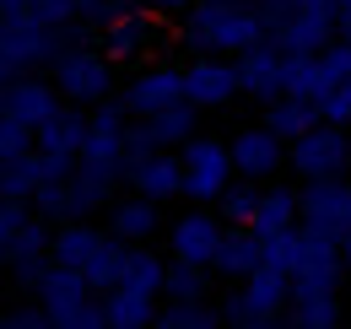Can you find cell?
<instances>
[{
    "label": "cell",
    "instance_id": "obj_3",
    "mask_svg": "<svg viewBox=\"0 0 351 329\" xmlns=\"http://www.w3.org/2000/svg\"><path fill=\"white\" fill-rule=\"evenodd\" d=\"M178 157H184V195L189 200H221V189L232 184V141H217V135H189L184 146H178Z\"/></svg>",
    "mask_w": 351,
    "mask_h": 329
},
{
    "label": "cell",
    "instance_id": "obj_31",
    "mask_svg": "<svg viewBox=\"0 0 351 329\" xmlns=\"http://www.w3.org/2000/svg\"><path fill=\"white\" fill-rule=\"evenodd\" d=\"M265 243V265L270 270H298V259H303V227H287V232H270V238H260Z\"/></svg>",
    "mask_w": 351,
    "mask_h": 329
},
{
    "label": "cell",
    "instance_id": "obj_40",
    "mask_svg": "<svg viewBox=\"0 0 351 329\" xmlns=\"http://www.w3.org/2000/svg\"><path fill=\"white\" fill-rule=\"evenodd\" d=\"M44 324H49L44 308H33V313H5V319H0V329H44Z\"/></svg>",
    "mask_w": 351,
    "mask_h": 329
},
{
    "label": "cell",
    "instance_id": "obj_38",
    "mask_svg": "<svg viewBox=\"0 0 351 329\" xmlns=\"http://www.w3.org/2000/svg\"><path fill=\"white\" fill-rule=\"evenodd\" d=\"M33 16L49 27H82L76 22V0H33Z\"/></svg>",
    "mask_w": 351,
    "mask_h": 329
},
{
    "label": "cell",
    "instance_id": "obj_45",
    "mask_svg": "<svg viewBox=\"0 0 351 329\" xmlns=\"http://www.w3.org/2000/svg\"><path fill=\"white\" fill-rule=\"evenodd\" d=\"M346 287H351V265H346Z\"/></svg>",
    "mask_w": 351,
    "mask_h": 329
},
{
    "label": "cell",
    "instance_id": "obj_37",
    "mask_svg": "<svg viewBox=\"0 0 351 329\" xmlns=\"http://www.w3.org/2000/svg\"><path fill=\"white\" fill-rule=\"evenodd\" d=\"M313 108H319V119H330V124H351V92L330 86L324 97H313Z\"/></svg>",
    "mask_w": 351,
    "mask_h": 329
},
{
    "label": "cell",
    "instance_id": "obj_41",
    "mask_svg": "<svg viewBox=\"0 0 351 329\" xmlns=\"http://www.w3.org/2000/svg\"><path fill=\"white\" fill-rule=\"evenodd\" d=\"M152 5H162V11H189L195 0H152Z\"/></svg>",
    "mask_w": 351,
    "mask_h": 329
},
{
    "label": "cell",
    "instance_id": "obj_17",
    "mask_svg": "<svg viewBox=\"0 0 351 329\" xmlns=\"http://www.w3.org/2000/svg\"><path fill=\"white\" fill-rule=\"evenodd\" d=\"M157 38H162V27H157L146 11H119V16L103 27V49H108V60H135L141 49H152Z\"/></svg>",
    "mask_w": 351,
    "mask_h": 329
},
{
    "label": "cell",
    "instance_id": "obj_23",
    "mask_svg": "<svg viewBox=\"0 0 351 329\" xmlns=\"http://www.w3.org/2000/svg\"><path fill=\"white\" fill-rule=\"evenodd\" d=\"M119 287L130 291H146V297H162V287H168V265L152 254L146 243H130L125 248V270H119Z\"/></svg>",
    "mask_w": 351,
    "mask_h": 329
},
{
    "label": "cell",
    "instance_id": "obj_22",
    "mask_svg": "<svg viewBox=\"0 0 351 329\" xmlns=\"http://www.w3.org/2000/svg\"><path fill=\"white\" fill-rule=\"evenodd\" d=\"M38 178H44L38 146H27V151H16V157H0V200H22V206H33Z\"/></svg>",
    "mask_w": 351,
    "mask_h": 329
},
{
    "label": "cell",
    "instance_id": "obj_36",
    "mask_svg": "<svg viewBox=\"0 0 351 329\" xmlns=\"http://www.w3.org/2000/svg\"><path fill=\"white\" fill-rule=\"evenodd\" d=\"M114 16H119V5H114V0H76V22H82L87 33H103Z\"/></svg>",
    "mask_w": 351,
    "mask_h": 329
},
{
    "label": "cell",
    "instance_id": "obj_6",
    "mask_svg": "<svg viewBox=\"0 0 351 329\" xmlns=\"http://www.w3.org/2000/svg\"><path fill=\"white\" fill-rule=\"evenodd\" d=\"M335 38H341V5H303L270 22V43H281L287 54H324Z\"/></svg>",
    "mask_w": 351,
    "mask_h": 329
},
{
    "label": "cell",
    "instance_id": "obj_30",
    "mask_svg": "<svg viewBox=\"0 0 351 329\" xmlns=\"http://www.w3.org/2000/svg\"><path fill=\"white\" fill-rule=\"evenodd\" d=\"M324 92V71H319V54H287V97H319Z\"/></svg>",
    "mask_w": 351,
    "mask_h": 329
},
{
    "label": "cell",
    "instance_id": "obj_48",
    "mask_svg": "<svg viewBox=\"0 0 351 329\" xmlns=\"http://www.w3.org/2000/svg\"><path fill=\"white\" fill-rule=\"evenodd\" d=\"M0 5H5V0H0Z\"/></svg>",
    "mask_w": 351,
    "mask_h": 329
},
{
    "label": "cell",
    "instance_id": "obj_5",
    "mask_svg": "<svg viewBox=\"0 0 351 329\" xmlns=\"http://www.w3.org/2000/svg\"><path fill=\"white\" fill-rule=\"evenodd\" d=\"M287 162H292V173H303V178H335V173H346V167H351L346 124L319 119L308 135H298V141L287 146Z\"/></svg>",
    "mask_w": 351,
    "mask_h": 329
},
{
    "label": "cell",
    "instance_id": "obj_10",
    "mask_svg": "<svg viewBox=\"0 0 351 329\" xmlns=\"http://www.w3.org/2000/svg\"><path fill=\"white\" fill-rule=\"evenodd\" d=\"M184 97H189V92H184V71H178V65H146V71H135L130 86L119 92V103L130 108L135 119H141V114H157V108H173Z\"/></svg>",
    "mask_w": 351,
    "mask_h": 329
},
{
    "label": "cell",
    "instance_id": "obj_32",
    "mask_svg": "<svg viewBox=\"0 0 351 329\" xmlns=\"http://www.w3.org/2000/svg\"><path fill=\"white\" fill-rule=\"evenodd\" d=\"M221 319H227V313H211L206 302H173V308L157 313L162 329H211V324H221Z\"/></svg>",
    "mask_w": 351,
    "mask_h": 329
},
{
    "label": "cell",
    "instance_id": "obj_12",
    "mask_svg": "<svg viewBox=\"0 0 351 329\" xmlns=\"http://www.w3.org/2000/svg\"><path fill=\"white\" fill-rule=\"evenodd\" d=\"M303 200V221H324L335 232H351V184L335 173V178H308L298 189Z\"/></svg>",
    "mask_w": 351,
    "mask_h": 329
},
{
    "label": "cell",
    "instance_id": "obj_28",
    "mask_svg": "<svg viewBox=\"0 0 351 329\" xmlns=\"http://www.w3.org/2000/svg\"><path fill=\"white\" fill-rule=\"evenodd\" d=\"M211 265H195V259H173L168 265V287L162 297L168 302H206V291H211V276H206Z\"/></svg>",
    "mask_w": 351,
    "mask_h": 329
},
{
    "label": "cell",
    "instance_id": "obj_19",
    "mask_svg": "<svg viewBox=\"0 0 351 329\" xmlns=\"http://www.w3.org/2000/svg\"><path fill=\"white\" fill-rule=\"evenodd\" d=\"M157 227H162V216H157V200H152V195L119 200V206L108 210V232H114V238H125V243H152V238H157Z\"/></svg>",
    "mask_w": 351,
    "mask_h": 329
},
{
    "label": "cell",
    "instance_id": "obj_34",
    "mask_svg": "<svg viewBox=\"0 0 351 329\" xmlns=\"http://www.w3.org/2000/svg\"><path fill=\"white\" fill-rule=\"evenodd\" d=\"M27 146H33V124L0 108V157H16V151H27Z\"/></svg>",
    "mask_w": 351,
    "mask_h": 329
},
{
    "label": "cell",
    "instance_id": "obj_29",
    "mask_svg": "<svg viewBox=\"0 0 351 329\" xmlns=\"http://www.w3.org/2000/svg\"><path fill=\"white\" fill-rule=\"evenodd\" d=\"M287 324L292 329H335L341 324V297H335V291H330V297H292Z\"/></svg>",
    "mask_w": 351,
    "mask_h": 329
},
{
    "label": "cell",
    "instance_id": "obj_47",
    "mask_svg": "<svg viewBox=\"0 0 351 329\" xmlns=\"http://www.w3.org/2000/svg\"><path fill=\"white\" fill-rule=\"evenodd\" d=\"M346 92H351V82H346Z\"/></svg>",
    "mask_w": 351,
    "mask_h": 329
},
{
    "label": "cell",
    "instance_id": "obj_20",
    "mask_svg": "<svg viewBox=\"0 0 351 329\" xmlns=\"http://www.w3.org/2000/svg\"><path fill=\"white\" fill-rule=\"evenodd\" d=\"M108 232H97L92 221H82V216H65V227H54V243H49V259L54 265H71V270H82L92 254H97V243H103Z\"/></svg>",
    "mask_w": 351,
    "mask_h": 329
},
{
    "label": "cell",
    "instance_id": "obj_46",
    "mask_svg": "<svg viewBox=\"0 0 351 329\" xmlns=\"http://www.w3.org/2000/svg\"><path fill=\"white\" fill-rule=\"evenodd\" d=\"M335 5H351V0H335Z\"/></svg>",
    "mask_w": 351,
    "mask_h": 329
},
{
    "label": "cell",
    "instance_id": "obj_35",
    "mask_svg": "<svg viewBox=\"0 0 351 329\" xmlns=\"http://www.w3.org/2000/svg\"><path fill=\"white\" fill-rule=\"evenodd\" d=\"M65 184L71 178H38V189H33V210H44L54 221H65Z\"/></svg>",
    "mask_w": 351,
    "mask_h": 329
},
{
    "label": "cell",
    "instance_id": "obj_9",
    "mask_svg": "<svg viewBox=\"0 0 351 329\" xmlns=\"http://www.w3.org/2000/svg\"><path fill=\"white\" fill-rule=\"evenodd\" d=\"M184 178H189V173H184V157H173L168 146H162V151H141V157L125 162V184H130L135 195H152L157 206L184 195Z\"/></svg>",
    "mask_w": 351,
    "mask_h": 329
},
{
    "label": "cell",
    "instance_id": "obj_27",
    "mask_svg": "<svg viewBox=\"0 0 351 329\" xmlns=\"http://www.w3.org/2000/svg\"><path fill=\"white\" fill-rule=\"evenodd\" d=\"M125 248H130L125 238H114V232H108V238L97 243V254H92L87 265H82V276L92 281V291H97V297L119 287V270H125Z\"/></svg>",
    "mask_w": 351,
    "mask_h": 329
},
{
    "label": "cell",
    "instance_id": "obj_15",
    "mask_svg": "<svg viewBox=\"0 0 351 329\" xmlns=\"http://www.w3.org/2000/svg\"><path fill=\"white\" fill-rule=\"evenodd\" d=\"M221 238H227L221 216H206V210H189V216H178L173 232H168L173 259H195V265H211V259H217V248H221Z\"/></svg>",
    "mask_w": 351,
    "mask_h": 329
},
{
    "label": "cell",
    "instance_id": "obj_33",
    "mask_svg": "<svg viewBox=\"0 0 351 329\" xmlns=\"http://www.w3.org/2000/svg\"><path fill=\"white\" fill-rule=\"evenodd\" d=\"M254 206H260V195H254L249 184H238V189L227 184L221 200H217V216H221V221H243V227H249V221H254Z\"/></svg>",
    "mask_w": 351,
    "mask_h": 329
},
{
    "label": "cell",
    "instance_id": "obj_14",
    "mask_svg": "<svg viewBox=\"0 0 351 329\" xmlns=\"http://www.w3.org/2000/svg\"><path fill=\"white\" fill-rule=\"evenodd\" d=\"M114 184H125V173L76 157L71 184H65V216H92V210H103V206H108V195H114Z\"/></svg>",
    "mask_w": 351,
    "mask_h": 329
},
{
    "label": "cell",
    "instance_id": "obj_18",
    "mask_svg": "<svg viewBox=\"0 0 351 329\" xmlns=\"http://www.w3.org/2000/svg\"><path fill=\"white\" fill-rule=\"evenodd\" d=\"M60 108V86H49V82H38L33 71L27 76H16V82L5 86V114H16V119H27L33 130L49 119Z\"/></svg>",
    "mask_w": 351,
    "mask_h": 329
},
{
    "label": "cell",
    "instance_id": "obj_43",
    "mask_svg": "<svg viewBox=\"0 0 351 329\" xmlns=\"http://www.w3.org/2000/svg\"><path fill=\"white\" fill-rule=\"evenodd\" d=\"M341 254H346V265H351V232H346V238H341Z\"/></svg>",
    "mask_w": 351,
    "mask_h": 329
},
{
    "label": "cell",
    "instance_id": "obj_44",
    "mask_svg": "<svg viewBox=\"0 0 351 329\" xmlns=\"http://www.w3.org/2000/svg\"><path fill=\"white\" fill-rule=\"evenodd\" d=\"M5 86H11V82H0V108H5Z\"/></svg>",
    "mask_w": 351,
    "mask_h": 329
},
{
    "label": "cell",
    "instance_id": "obj_42",
    "mask_svg": "<svg viewBox=\"0 0 351 329\" xmlns=\"http://www.w3.org/2000/svg\"><path fill=\"white\" fill-rule=\"evenodd\" d=\"M341 38L351 43V5H341Z\"/></svg>",
    "mask_w": 351,
    "mask_h": 329
},
{
    "label": "cell",
    "instance_id": "obj_7",
    "mask_svg": "<svg viewBox=\"0 0 351 329\" xmlns=\"http://www.w3.org/2000/svg\"><path fill=\"white\" fill-rule=\"evenodd\" d=\"M200 108L184 97V103H173V108H157V114H141V119L125 130V141H130V157H141V151H178L189 135H200Z\"/></svg>",
    "mask_w": 351,
    "mask_h": 329
},
{
    "label": "cell",
    "instance_id": "obj_21",
    "mask_svg": "<svg viewBox=\"0 0 351 329\" xmlns=\"http://www.w3.org/2000/svg\"><path fill=\"white\" fill-rule=\"evenodd\" d=\"M265 265V243L254 227H238V232H227L217 248V259H211V270H221V276H232V281H243L249 270H260Z\"/></svg>",
    "mask_w": 351,
    "mask_h": 329
},
{
    "label": "cell",
    "instance_id": "obj_26",
    "mask_svg": "<svg viewBox=\"0 0 351 329\" xmlns=\"http://www.w3.org/2000/svg\"><path fill=\"white\" fill-rule=\"evenodd\" d=\"M303 221V200L292 195V189H270V195H260V206H254V232L260 238H270V232H287V227H298Z\"/></svg>",
    "mask_w": 351,
    "mask_h": 329
},
{
    "label": "cell",
    "instance_id": "obj_13",
    "mask_svg": "<svg viewBox=\"0 0 351 329\" xmlns=\"http://www.w3.org/2000/svg\"><path fill=\"white\" fill-rule=\"evenodd\" d=\"M232 162H238V178H270V173H281L287 162V141L276 135V130H238L232 135Z\"/></svg>",
    "mask_w": 351,
    "mask_h": 329
},
{
    "label": "cell",
    "instance_id": "obj_2",
    "mask_svg": "<svg viewBox=\"0 0 351 329\" xmlns=\"http://www.w3.org/2000/svg\"><path fill=\"white\" fill-rule=\"evenodd\" d=\"M287 308H292V276L287 270H270V265L249 270L243 287L221 302L227 324H238V329H270V324L287 319Z\"/></svg>",
    "mask_w": 351,
    "mask_h": 329
},
{
    "label": "cell",
    "instance_id": "obj_8",
    "mask_svg": "<svg viewBox=\"0 0 351 329\" xmlns=\"http://www.w3.org/2000/svg\"><path fill=\"white\" fill-rule=\"evenodd\" d=\"M184 92L195 108H227L238 92H243V76H238V60H221V54H200L195 65H184Z\"/></svg>",
    "mask_w": 351,
    "mask_h": 329
},
{
    "label": "cell",
    "instance_id": "obj_4",
    "mask_svg": "<svg viewBox=\"0 0 351 329\" xmlns=\"http://www.w3.org/2000/svg\"><path fill=\"white\" fill-rule=\"evenodd\" d=\"M54 71V86L65 92V103H108V92H114V65L92 49V43H76V49H60V60L49 65Z\"/></svg>",
    "mask_w": 351,
    "mask_h": 329
},
{
    "label": "cell",
    "instance_id": "obj_39",
    "mask_svg": "<svg viewBox=\"0 0 351 329\" xmlns=\"http://www.w3.org/2000/svg\"><path fill=\"white\" fill-rule=\"evenodd\" d=\"M303 5H335V0H260L265 22H281L287 11H303Z\"/></svg>",
    "mask_w": 351,
    "mask_h": 329
},
{
    "label": "cell",
    "instance_id": "obj_1",
    "mask_svg": "<svg viewBox=\"0 0 351 329\" xmlns=\"http://www.w3.org/2000/svg\"><path fill=\"white\" fill-rule=\"evenodd\" d=\"M265 38H270V22H265L260 5H243V0H195L184 11V43L189 49L243 54V49H254Z\"/></svg>",
    "mask_w": 351,
    "mask_h": 329
},
{
    "label": "cell",
    "instance_id": "obj_11",
    "mask_svg": "<svg viewBox=\"0 0 351 329\" xmlns=\"http://www.w3.org/2000/svg\"><path fill=\"white\" fill-rule=\"evenodd\" d=\"M238 76H243V92L260 97V103L287 97V49L270 43V38L254 43V49H243V54H238Z\"/></svg>",
    "mask_w": 351,
    "mask_h": 329
},
{
    "label": "cell",
    "instance_id": "obj_16",
    "mask_svg": "<svg viewBox=\"0 0 351 329\" xmlns=\"http://www.w3.org/2000/svg\"><path fill=\"white\" fill-rule=\"evenodd\" d=\"M87 130H92V114H82V108H54L38 130H33V146L38 151H49V157H82V146H87Z\"/></svg>",
    "mask_w": 351,
    "mask_h": 329
},
{
    "label": "cell",
    "instance_id": "obj_25",
    "mask_svg": "<svg viewBox=\"0 0 351 329\" xmlns=\"http://www.w3.org/2000/svg\"><path fill=\"white\" fill-rule=\"evenodd\" d=\"M152 302H157V297H146V291H130V287L103 291L108 329H146V324H157V308H152Z\"/></svg>",
    "mask_w": 351,
    "mask_h": 329
},
{
    "label": "cell",
    "instance_id": "obj_24",
    "mask_svg": "<svg viewBox=\"0 0 351 329\" xmlns=\"http://www.w3.org/2000/svg\"><path fill=\"white\" fill-rule=\"evenodd\" d=\"M319 124V108L308 103V97H276V103H265V130H276L287 146L298 141V135H308Z\"/></svg>",
    "mask_w": 351,
    "mask_h": 329
}]
</instances>
